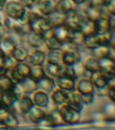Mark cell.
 Wrapping results in <instances>:
<instances>
[{
    "label": "cell",
    "mask_w": 115,
    "mask_h": 130,
    "mask_svg": "<svg viewBox=\"0 0 115 130\" xmlns=\"http://www.w3.org/2000/svg\"><path fill=\"white\" fill-rule=\"evenodd\" d=\"M87 16L85 11L80 12L75 8L65 14L64 24L71 30H78L81 22Z\"/></svg>",
    "instance_id": "cell-1"
},
{
    "label": "cell",
    "mask_w": 115,
    "mask_h": 130,
    "mask_svg": "<svg viewBox=\"0 0 115 130\" xmlns=\"http://www.w3.org/2000/svg\"><path fill=\"white\" fill-rule=\"evenodd\" d=\"M4 10L8 18L13 20H20L26 12V8L19 2L10 0L6 2Z\"/></svg>",
    "instance_id": "cell-2"
},
{
    "label": "cell",
    "mask_w": 115,
    "mask_h": 130,
    "mask_svg": "<svg viewBox=\"0 0 115 130\" xmlns=\"http://www.w3.org/2000/svg\"><path fill=\"white\" fill-rule=\"evenodd\" d=\"M57 108L65 124L75 125L79 121L81 112L71 108L67 104H64L59 106H57Z\"/></svg>",
    "instance_id": "cell-3"
},
{
    "label": "cell",
    "mask_w": 115,
    "mask_h": 130,
    "mask_svg": "<svg viewBox=\"0 0 115 130\" xmlns=\"http://www.w3.org/2000/svg\"><path fill=\"white\" fill-rule=\"evenodd\" d=\"M42 124L43 125L49 126V127H55V126H60L65 124L63 120L60 112L58 108L52 110L49 112L46 113L44 119L39 125Z\"/></svg>",
    "instance_id": "cell-4"
},
{
    "label": "cell",
    "mask_w": 115,
    "mask_h": 130,
    "mask_svg": "<svg viewBox=\"0 0 115 130\" xmlns=\"http://www.w3.org/2000/svg\"><path fill=\"white\" fill-rule=\"evenodd\" d=\"M56 87L64 90L67 92L74 91L76 85V79L61 74L59 77L54 78Z\"/></svg>",
    "instance_id": "cell-5"
},
{
    "label": "cell",
    "mask_w": 115,
    "mask_h": 130,
    "mask_svg": "<svg viewBox=\"0 0 115 130\" xmlns=\"http://www.w3.org/2000/svg\"><path fill=\"white\" fill-rule=\"evenodd\" d=\"M57 0H37L35 2L38 12L42 16H48L56 10Z\"/></svg>",
    "instance_id": "cell-6"
},
{
    "label": "cell",
    "mask_w": 115,
    "mask_h": 130,
    "mask_svg": "<svg viewBox=\"0 0 115 130\" xmlns=\"http://www.w3.org/2000/svg\"><path fill=\"white\" fill-rule=\"evenodd\" d=\"M16 84L24 95H28L32 93L36 89H38L37 82L31 79L30 77H25L23 80Z\"/></svg>",
    "instance_id": "cell-7"
},
{
    "label": "cell",
    "mask_w": 115,
    "mask_h": 130,
    "mask_svg": "<svg viewBox=\"0 0 115 130\" xmlns=\"http://www.w3.org/2000/svg\"><path fill=\"white\" fill-rule=\"evenodd\" d=\"M50 100L56 106L66 104L68 100L69 92L55 87L50 91Z\"/></svg>",
    "instance_id": "cell-8"
},
{
    "label": "cell",
    "mask_w": 115,
    "mask_h": 130,
    "mask_svg": "<svg viewBox=\"0 0 115 130\" xmlns=\"http://www.w3.org/2000/svg\"><path fill=\"white\" fill-rule=\"evenodd\" d=\"M32 93L33 96L32 99L34 105L42 108H45L48 106L50 102V97L47 92L38 89Z\"/></svg>",
    "instance_id": "cell-9"
},
{
    "label": "cell",
    "mask_w": 115,
    "mask_h": 130,
    "mask_svg": "<svg viewBox=\"0 0 115 130\" xmlns=\"http://www.w3.org/2000/svg\"><path fill=\"white\" fill-rule=\"evenodd\" d=\"M17 45L18 43L14 37L8 34L5 35L0 41V49L6 55L12 54Z\"/></svg>",
    "instance_id": "cell-10"
},
{
    "label": "cell",
    "mask_w": 115,
    "mask_h": 130,
    "mask_svg": "<svg viewBox=\"0 0 115 130\" xmlns=\"http://www.w3.org/2000/svg\"><path fill=\"white\" fill-rule=\"evenodd\" d=\"M99 64L100 67V72L107 77L114 76L115 73L114 60H111L108 57L99 59Z\"/></svg>",
    "instance_id": "cell-11"
},
{
    "label": "cell",
    "mask_w": 115,
    "mask_h": 130,
    "mask_svg": "<svg viewBox=\"0 0 115 130\" xmlns=\"http://www.w3.org/2000/svg\"><path fill=\"white\" fill-rule=\"evenodd\" d=\"M52 34L59 39L63 44L68 43L70 41L71 30L67 28L65 24L56 26L52 29Z\"/></svg>",
    "instance_id": "cell-12"
},
{
    "label": "cell",
    "mask_w": 115,
    "mask_h": 130,
    "mask_svg": "<svg viewBox=\"0 0 115 130\" xmlns=\"http://www.w3.org/2000/svg\"><path fill=\"white\" fill-rule=\"evenodd\" d=\"M75 88L80 94L94 93L95 87L90 79L81 77L78 81H76Z\"/></svg>",
    "instance_id": "cell-13"
},
{
    "label": "cell",
    "mask_w": 115,
    "mask_h": 130,
    "mask_svg": "<svg viewBox=\"0 0 115 130\" xmlns=\"http://www.w3.org/2000/svg\"><path fill=\"white\" fill-rule=\"evenodd\" d=\"M44 43L46 48L48 50H61L62 48L63 43L52 34V30L46 32L44 35Z\"/></svg>",
    "instance_id": "cell-14"
},
{
    "label": "cell",
    "mask_w": 115,
    "mask_h": 130,
    "mask_svg": "<svg viewBox=\"0 0 115 130\" xmlns=\"http://www.w3.org/2000/svg\"><path fill=\"white\" fill-rule=\"evenodd\" d=\"M24 37H26V41L28 45H30L33 48H40V47L44 45V35L30 31L29 33L26 35Z\"/></svg>",
    "instance_id": "cell-15"
},
{
    "label": "cell",
    "mask_w": 115,
    "mask_h": 130,
    "mask_svg": "<svg viewBox=\"0 0 115 130\" xmlns=\"http://www.w3.org/2000/svg\"><path fill=\"white\" fill-rule=\"evenodd\" d=\"M46 114V112L42 108L34 105L27 115L28 116V119L32 123L39 125L42 120L44 119Z\"/></svg>",
    "instance_id": "cell-16"
},
{
    "label": "cell",
    "mask_w": 115,
    "mask_h": 130,
    "mask_svg": "<svg viewBox=\"0 0 115 130\" xmlns=\"http://www.w3.org/2000/svg\"><path fill=\"white\" fill-rule=\"evenodd\" d=\"M66 104L71 108L79 112H81L83 108V104L81 100L80 94L78 92H74L73 91L69 92L68 100Z\"/></svg>",
    "instance_id": "cell-17"
},
{
    "label": "cell",
    "mask_w": 115,
    "mask_h": 130,
    "mask_svg": "<svg viewBox=\"0 0 115 130\" xmlns=\"http://www.w3.org/2000/svg\"><path fill=\"white\" fill-rule=\"evenodd\" d=\"M79 30L85 37L96 35V22L85 18L81 23Z\"/></svg>",
    "instance_id": "cell-18"
},
{
    "label": "cell",
    "mask_w": 115,
    "mask_h": 130,
    "mask_svg": "<svg viewBox=\"0 0 115 130\" xmlns=\"http://www.w3.org/2000/svg\"><path fill=\"white\" fill-rule=\"evenodd\" d=\"M28 58L31 66H42L46 60V54L40 50H35Z\"/></svg>",
    "instance_id": "cell-19"
},
{
    "label": "cell",
    "mask_w": 115,
    "mask_h": 130,
    "mask_svg": "<svg viewBox=\"0 0 115 130\" xmlns=\"http://www.w3.org/2000/svg\"><path fill=\"white\" fill-rule=\"evenodd\" d=\"M37 86L38 89L42 90L47 93H50L56 87V84L54 78L46 75L42 79L37 82Z\"/></svg>",
    "instance_id": "cell-20"
},
{
    "label": "cell",
    "mask_w": 115,
    "mask_h": 130,
    "mask_svg": "<svg viewBox=\"0 0 115 130\" xmlns=\"http://www.w3.org/2000/svg\"><path fill=\"white\" fill-rule=\"evenodd\" d=\"M63 64L50 62L46 61L45 65V72L46 75H49L52 78H56L61 75L63 73Z\"/></svg>",
    "instance_id": "cell-21"
},
{
    "label": "cell",
    "mask_w": 115,
    "mask_h": 130,
    "mask_svg": "<svg viewBox=\"0 0 115 130\" xmlns=\"http://www.w3.org/2000/svg\"><path fill=\"white\" fill-rule=\"evenodd\" d=\"M17 102L19 111L23 115H27L28 112L30 111V110L34 105L32 99L28 95H24L23 97L18 100Z\"/></svg>",
    "instance_id": "cell-22"
},
{
    "label": "cell",
    "mask_w": 115,
    "mask_h": 130,
    "mask_svg": "<svg viewBox=\"0 0 115 130\" xmlns=\"http://www.w3.org/2000/svg\"><path fill=\"white\" fill-rule=\"evenodd\" d=\"M46 16L48 18V20H49V22H50V26L52 27V29L56 27V26L64 24L65 19V14H63L62 12L55 10L54 12H52L50 14Z\"/></svg>",
    "instance_id": "cell-23"
},
{
    "label": "cell",
    "mask_w": 115,
    "mask_h": 130,
    "mask_svg": "<svg viewBox=\"0 0 115 130\" xmlns=\"http://www.w3.org/2000/svg\"><path fill=\"white\" fill-rule=\"evenodd\" d=\"M107 79L108 77L100 71L93 73L91 76L90 80L92 81L95 88L100 89L107 86Z\"/></svg>",
    "instance_id": "cell-24"
},
{
    "label": "cell",
    "mask_w": 115,
    "mask_h": 130,
    "mask_svg": "<svg viewBox=\"0 0 115 130\" xmlns=\"http://www.w3.org/2000/svg\"><path fill=\"white\" fill-rule=\"evenodd\" d=\"M85 11L87 18L90 20L96 21L103 16L102 6H95L89 5Z\"/></svg>",
    "instance_id": "cell-25"
},
{
    "label": "cell",
    "mask_w": 115,
    "mask_h": 130,
    "mask_svg": "<svg viewBox=\"0 0 115 130\" xmlns=\"http://www.w3.org/2000/svg\"><path fill=\"white\" fill-rule=\"evenodd\" d=\"M12 55L18 62H22L28 59L29 52L28 50L24 47L18 45L13 50Z\"/></svg>",
    "instance_id": "cell-26"
},
{
    "label": "cell",
    "mask_w": 115,
    "mask_h": 130,
    "mask_svg": "<svg viewBox=\"0 0 115 130\" xmlns=\"http://www.w3.org/2000/svg\"><path fill=\"white\" fill-rule=\"evenodd\" d=\"M0 100L9 108H12L18 101V98L13 89L5 91L2 93Z\"/></svg>",
    "instance_id": "cell-27"
},
{
    "label": "cell",
    "mask_w": 115,
    "mask_h": 130,
    "mask_svg": "<svg viewBox=\"0 0 115 130\" xmlns=\"http://www.w3.org/2000/svg\"><path fill=\"white\" fill-rule=\"evenodd\" d=\"M95 22L96 26V34H103L109 30H111L108 17L102 16Z\"/></svg>",
    "instance_id": "cell-28"
},
{
    "label": "cell",
    "mask_w": 115,
    "mask_h": 130,
    "mask_svg": "<svg viewBox=\"0 0 115 130\" xmlns=\"http://www.w3.org/2000/svg\"><path fill=\"white\" fill-rule=\"evenodd\" d=\"M16 85L11 77L7 75L0 76V92H5L13 89Z\"/></svg>",
    "instance_id": "cell-29"
},
{
    "label": "cell",
    "mask_w": 115,
    "mask_h": 130,
    "mask_svg": "<svg viewBox=\"0 0 115 130\" xmlns=\"http://www.w3.org/2000/svg\"><path fill=\"white\" fill-rule=\"evenodd\" d=\"M75 5L71 0H57L56 10L66 14L67 12L75 9Z\"/></svg>",
    "instance_id": "cell-30"
},
{
    "label": "cell",
    "mask_w": 115,
    "mask_h": 130,
    "mask_svg": "<svg viewBox=\"0 0 115 130\" xmlns=\"http://www.w3.org/2000/svg\"><path fill=\"white\" fill-rule=\"evenodd\" d=\"M85 69L88 71H90L91 73H96L100 71V67L99 64L98 59L94 57L91 56L88 58L83 62Z\"/></svg>",
    "instance_id": "cell-31"
},
{
    "label": "cell",
    "mask_w": 115,
    "mask_h": 130,
    "mask_svg": "<svg viewBox=\"0 0 115 130\" xmlns=\"http://www.w3.org/2000/svg\"><path fill=\"white\" fill-rule=\"evenodd\" d=\"M46 75V72L42 66H31L29 77L36 82L40 81Z\"/></svg>",
    "instance_id": "cell-32"
},
{
    "label": "cell",
    "mask_w": 115,
    "mask_h": 130,
    "mask_svg": "<svg viewBox=\"0 0 115 130\" xmlns=\"http://www.w3.org/2000/svg\"><path fill=\"white\" fill-rule=\"evenodd\" d=\"M85 36L82 32H81L80 30H71V34L70 41L68 43H71L77 47H79L83 45V43L84 40Z\"/></svg>",
    "instance_id": "cell-33"
},
{
    "label": "cell",
    "mask_w": 115,
    "mask_h": 130,
    "mask_svg": "<svg viewBox=\"0 0 115 130\" xmlns=\"http://www.w3.org/2000/svg\"><path fill=\"white\" fill-rule=\"evenodd\" d=\"M109 45H100L96 48L91 50L92 56L94 57L97 59H101L104 57H107L108 52Z\"/></svg>",
    "instance_id": "cell-34"
},
{
    "label": "cell",
    "mask_w": 115,
    "mask_h": 130,
    "mask_svg": "<svg viewBox=\"0 0 115 130\" xmlns=\"http://www.w3.org/2000/svg\"><path fill=\"white\" fill-rule=\"evenodd\" d=\"M83 45H84L87 49H88L90 50H92L93 49L96 48V47L100 45L98 37L97 34L90 35V36L85 37Z\"/></svg>",
    "instance_id": "cell-35"
},
{
    "label": "cell",
    "mask_w": 115,
    "mask_h": 130,
    "mask_svg": "<svg viewBox=\"0 0 115 130\" xmlns=\"http://www.w3.org/2000/svg\"><path fill=\"white\" fill-rule=\"evenodd\" d=\"M61 56L62 50H48L47 53V60L46 61L50 62L62 64L61 63Z\"/></svg>",
    "instance_id": "cell-36"
},
{
    "label": "cell",
    "mask_w": 115,
    "mask_h": 130,
    "mask_svg": "<svg viewBox=\"0 0 115 130\" xmlns=\"http://www.w3.org/2000/svg\"><path fill=\"white\" fill-rule=\"evenodd\" d=\"M18 123H19V121H18V118L16 117V116L15 115V114L13 112L12 110L3 123L2 126H4L6 127H15L18 125Z\"/></svg>",
    "instance_id": "cell-37"
},
{
    "label": "cell",
    "mask_w": 115,
    "mask_h": 130,
    "mask_svg": "<svg viewBox=\"0 0 115 130\" xmlns=\"http://www.w3.org/2000/svg\"><path fill=\"white\" fill-rule=\"evenodd\" d=\"M18 73L22 75L23 77H27L30 76V71H31V66L28 64H26L24 62H18L16 67Z\"/></svg>",
    "instance_id": "cell-38"
},
{
    "label": "cell",
    "mask_w": 115,
    "mask_h": 130,
    "mask_svg": "<svg viewBox=\"0 0 115 130\" xmlns=\"http://www.w3.org/2000/svg\"><path fill=\"white\" fill-rule=\"evenodd\" d=\"M18 62L12 56V54L6 55L5 60H4V67L6 68L8 71H11L12 69H15L18 64Z\"/></svg>",
    "instance_id": "cell-39"
},
{
    "label": "cell",
    "mask_w": 115,
    "mask_h": 130,
    "mask_svg": "<svg viewBox=\"0 0 115 130\" xmlns=\"http://www.w3.org/2000/svg\"><path fill=\"white\" fill-rule=\"evenodd\" d=\"M73 69L75 70L76 76L78 79L79 77H82L83 73H84L85 69L84 65H83V62H81L80 61H79L76 64H75L74 65H73Z\"/></svg>",
    "instance_id": "cell-40"
},
{
    "label": "cell",
    "mask_w": 115,
    "mask_h": 130,
    "mask_svg": "<svg viewBox=\"0 0 115 130\" xmlns=\"http://www.w3.org/2000/svg\"><path fill=\"white\" fill-rule=\"evenodd\" d=\"M80 98L81 102H82L83 105H89V104H91L94 102V93L80 94Z\"/></svg>",
    "instance_id": "cell-41"
},
{
    "label": "cell",
    "mask_w": 115,
    "mask_h": 130,
    "mask_svg": "<svg viewBox=\"0 0 115 130\" xmlns=\"http://www.w3.org/2000/svg\"><path fill=\"white\" fill-rule=\"evenodd\" d=\"M62 74L77 80V77L76 74H75V70L73 66H65V65H63V69Z\"/></svg>",
    "instance_id": "cell-42"
},
{
    "label": "cell",
    "mask_w": 115,
    "mask_h": 130,
    "mask_svg": "<svg viewBox=\"0 0 115 130\" xmlns=\"http://www.w3.org/2000/svg\"><path fill=\"white\" fill-rule=\"evenodd\" d=\"M8 73H10V77H11V79L14 81L15 83H19L24 79V77H22V75L17 71L16 68L10 71Z\"/></svg>",
    "instance_id": "cell-43"
},
{
    "label": "cell",
    "mask_w": 115,
    "mask_h": 130,
    "mask_svg": "<svg viewBox=\"0 0 115 130\" xmlns=\"http://www.w3.org/2000/svg\"><path fill=\"white\" fill-rule=\"evenodd\" d=\"M36 1V0H20L19 2L26 9L30 10V9H32L34 6Z\"/></svg>",
    "instance_id": "cell-44"
},
{
    "label": "cell",
    "mask_w": 115,
    "mask_h": 130,
    "mask_svg": "<svg viewBox=\"0 0 115 130\" xmlns=\"http://www.w3.org/2000/svg\"><path fill=\"white\" fill-rule=\"evenodd\" d=\"M106 96L112 102H114L115 87H108Z\"/></svg>",
    "instance_id": "cell-45"
},
{
    "label": "cell",
    "mask_w": 115,
    "mask_h": 130,
    "mask_svg": "<svg viewBox=\"0 0 115 130\" xmlns=\"http://www.w3.org/2000/svg\"><path fill=\"white\" fill-rule=\"evenodd\" d=\"M111 30H115V14H110L108 16Z\"/></svg>",
    "instance_id": "cell-46"
},
{
    "label": "cell",
    "mask_w": 115,
    "mask_h": 130,
    "mask_svg": "<svg viewBox=\"0 0 115 130\" xmlns=\"http://www.w3.org/2000/svg\"><path fill=\"white\" fill-rule=\"evenodd\" d=\"M107 57L109 58L112 60H115V46H111L109 45L108 52V55Z\"/></svg>",
    "instance_id": "cell-47"
},
{
    "label": "cell",
    "mask_w": 115,
    "mask_h": 130,
    "mask_svg": "<svg viewBox=\"0 0 115 130\" xmlns=\"http://www.w3.org/2000/svg\"><path fill=\"white\" fill-rule=\"evenodd\" d=\"M6 54H4L2 50L0 49V67H4V60H5Z\"/></svg>",
    "instance_id": "cell-48"
},
{
    "label": "cell",
    "mask_w": 115,
    "mask_h": 130,
    "mask_svg": "<svg viewBox=\"0 0 115 130\" xmlns=\"http://www.w3.org/2000/svg\"><path fill=\"white\" fill-rule=\"evenodd\" d=\"M71 2L75 4V5H81V4H83L84 2H85L87 0H71Z\"/></svg>",
    "instance_id": "cell-49"
},
{
    "label": "cell",
    "mask_w": 115,
    "mask_h": 130,
    "mask_svg": "<svg viewBox=\"0 0 115 130\" xmlns=\"http://www.w3.org/2000/svg\"><path fill=\"white\" fill-rule=\"evenodd\" d=\"M7 1L8 0H0V11H2L4 10Z\"/></svg>",
    "instance_id": "cell-50"
}]
</instances>
